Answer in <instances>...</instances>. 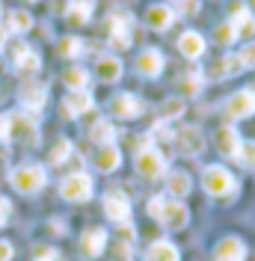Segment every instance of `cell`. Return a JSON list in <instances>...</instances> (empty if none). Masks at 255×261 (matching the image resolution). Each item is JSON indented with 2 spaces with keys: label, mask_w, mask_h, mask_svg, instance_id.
<instances>
[{
  "label": "cell",
  "mask_w": 255,
  "mask_h": 261,
  "mask_svg": "<svg viewBox=\"0 0 255 261\" xmlns=\"http://www.w3.org/2000/svg\"><path fill=\"white\" fill-rule=\"evenodd\" d=\"M45 184H48V172L39 163H24V166H18L15 172H12V187L24 196L39 193Z\"/></svg>",
  "instance_id": "6da1fadb"
},
{
  "label": "cell",
  "mask_w": 255,
  "mask_h": 261,
  "mask_svg": "<svg viewBox=\"0 0 255 261\" xmlns=\"http://www.w3.org/2000/svg\"><path fill=\"white\" fill-rule=\"evenodd\" d=\"M202 187L208 196H232L238 193V181L225 166H205L202 172Z\"/></svg>",
  "instance_id": "7a4b0ae2"
},
{
  "label": "cell",
  "mask_w": 255,
  "mask_h": 261,
  "mask_svg": "<svg viewBox=\"0 0 255 261\" xmlns=\"http://www.w3.org/2000/svg\"><path fill=\"white\" fill-rule=\"evenodd\" d=\"M92 193H95V184H92V175H86V172H71L60 184V196L65 202H86V199H92Z\"/></svg>",
  "instance_id": "3957f363"
},
{
  "label": "cell",
  "mask_w": 255,
  "mask_h": 261,
  "mask_svg": "<svg viewBox=\"0 0 255 261\" xmlns=\"http://www.w3.org/2000/svg\"><path fill=\"white\" fill-rule=\"evenodd\" d=\"M134 166H137V172H140L145 181H155V178H160V175L166 172V154L158 151V148H151V146H145V148L137 151Z\"/></svg>",
  "instance_id": "277c9868"
},
{
  "label": "cell",
  "mask_w": 255,
  "mask_h": 261,
  "mask_svg": "<svg viewBox=\"0 0 255 261\" xmlns=\"http://www.w3.org/2000/svg\"><path fill=\"white\" fill-rule=\"evenodd\" d=\"M172 143H175V148L181 154L196 158V154H202V148H205V137H202V130L196 128V125H184V128L172 137Z\"/></svg>",
  "instance_id": "5b68a950"
},
{
  "label": "cell",
  "mask_w": 255,
  "mask_h": 261,
  "mask_svg": "<svg viewBox=\"0 0 255 261\" xmlns=\"http://www.w3.org/2000/svg\"><path fill=\"white\" fill-rule=\"evenodd\" d=\"M6 140H15V143H36V119L33 113H12L9 116V137Z\"/></svg>",
  "instance_id": "8992f818"
},
{
  "label": "cell",
  "mask_w": 255,
  "mask_h": 261,
  "mask_svg": "<svg viewBox=\"0 0 255 261\" xmlns=\"http://www.w3.org/2000/svg\"><path fill=\"white\" fill-rule=\"evenodd\" d=\"M158 223L163 228H169V231H178V228H184L190 223V211H187V205H181V202H169L166 199V205H163V211H160Z\"/></svg>",
  "instance_id": "52a82bcc"
},
{
  "label": "cell",
  "mask_w": 255,
  "mask_h": 261,
  "mask_svg": "<svg viewBox=\"0 0 255 261\" xmlns=\"http://www.w3.org/2000/svg\"><path fill=\"white\" fill-rule=\"evenodd\" d=\"M104 214L116 226H131V202H128V196L116 193V190L107 193L104 196Z\"/></svg>",
  "instance_id": "ba28073f"
},
{
  "label": "cell",
  "mask_w": 255,
  "mask_h": 261,
  "mask_svg": "<svg viewBox=\"0 0 255 261\" xmlns=\"http://www.w3.org/2000/svg\"><path fill=\"white\" fill-rule=\"evenodd\" d=\"M18 98H21V104H24L27 113H39V110L45 107V101H48V89H45L42 83H36V81H27L24 86H21Z\"/></svg>",
  "instance_id": "9c48e42d"
},
{
  "label": "cell",
  "mask_w": 255,
  "mask_h": 261,
  "mask_svg": "<svg viewBox=\"0 0 255 261\" xmlns=\"http://www.w3.org/2000/svg\"><path fill=\"white\" fill-rule=\"evenodd\" d=\"M214 146H217V151H220L223 158H238L243 143H240V134L232 128V125H223V128L214 134Z\"/></svg>",
  "instance_id": "30bf717a"
},
{
  "label": "cell",
  "mask_w": 255,
  "mask_h": 261,
  "mask_svg": "<svg viewBox=\"0 0 255 261\" xmlns=\"http://www.w3.org/2000/svg\"><path fill=\"white\" fill-rule=\"evenodd\" d=\"M225 113H228V119H249L255 113V95L249 89L235 92L228 98V104H225Z\"/></svg>",
  "instance_id": "8fae6325"
},
{
  "label": "cell",
  "mask_w": 255,
  "mask_h": 261,
  "mask_svg": "<svg viewBox=\"0 0 255 261\" xmlns=\"http://www.w3.org/2000/svg\"><path fill=\"white\" fill-rule=\"evenodd\" d=\"M92 166L98 172H116L122 166V151L116 143H107V146H98V151L92 154Z\"/></svg>",
  "instance_id": "7c38bea8"
},
{
  "label": "cell",
  "mask_w": 255,
  "mask_h": 261,
  "mask_svg": "<svg viewBox=\"0 0 255 261\" xmlns=\"http://www.w3.org/2000/svg\"><path fill=\"white\" fill-rule=\"evenodd\" d=\"M104 246H107V231L104 228H86L83 231V238H80V249H83V255H89V258H98L101 252H104Z\"/></svg>",
  "instance_id": "4fadbf2b"
},
{
  "label": "cell",
  "mask_w": 255,
  "mask_h": 261,
  "mask_svg": "<svg viewBox=\"0 0 255 261\" xmlns=\"http://www.w3.org/2000/svg\"><path fill=\"white\" fill-rule=\"evenodd\" d=\"M175 21V9L172 6H163V3H155V6H148V12H145V24L151 27V30H169V24Z\"/></svg>",
  "instance_id": "5bb4252c"
},
{
  "label": "cell",
  "mask_w": 255,
  "mask_h": 261,
  "mask_svg": "<svg viewBox=\"0 0 255 261\" xmlns=\"http://www.w3.org/2000/svg\"><path fill=\"white\" fill-rule=\"evenodd\" d=\"M163 54H160L158 48H148L143 50L140 57H137V71L143 74V77H158L160 71H163Z\"/></svg>",
  "instance_id": "9a60e30c"
},
{
  "label": "cell",
  "mask_w": 255,
  "mask_h": 261,
  "mask_svg": "<svg viewBox=\"0 0 255 261\" xmlns=\"http://www.w3.org/2000/svg\"><path fill=\"white\" fill-rule=\"evenodd\" d=\"M113 113L119 119H137L143 113V101L137 95H131V92H122V95L113 98Z\"/></svg>",
  "instance_id": "2e32d148"
},
{
  "label": "cell",
  "mask_w": 255,
  "mask_h": 261,
  "mask_svg": "<svg viewBox=\"0 0 255 261\" xmlns=\"http://www.w3.org/2000/svg\"><path fill=\"white\" fill-rule=\"evenodd\" d=\"M232 24H235L238 36H246V39L255 36V15L243 6V3H235V9H232Z\"/></svg>",
  "instance_id": "e0dca14e"
},
{
  "label": "cell",
  "mask_w": 255,
  "mask_h": 261,
  "mask_svg": "<svg viewBox=\"0 0 255 261\" xmlns=\"http://www.w3.org/2000/svg\"><path fill=\"white\" fill-rule=\"evenodd\" d=\"M246 258V246L240 238H223L217 244V261H243Z\"/></svg>",
  "instance_id": "ac0fdd59"
},
{
  "label": "cell",
  "mask_w": 255,
  "mask_h": 261,
  "mask_svg": "<svg viewBox=\"0 0 255 261\" xmlns=\"http://www.w3.org/2000/svg\"><path fill=\"white\" fill-rule=\"evenodd\" d=\"M92 107H95V101H92V95H89V92H71V95L65 98V104H63L65 116H71V119L89 113Z\"/></svg>",
  "instance_id": "d6986e66"
},
{
  "label": "cell",
  "mask_w": 255,
  "mask_h": 261,
  "mask_svg": "<svg viewBox=\"0 0 255 261\" xmlns=\"http://www.w3.org/2000/svg\"><path fill=\"white\" fill-rule=\"evenodd\" d=\"M178 50H181L187 60H199V57L205 54V39H202L196 30H187L181 39H178Z\"/></svg>",
  "instance_id": "ffe728a7"
},
{
  "label": "cell",
  "mask_w": 255,
  "mask_h": 261,
  "mask_svg": "<svg viewBox=\"0 0 255 261\" xmlns=\"http://www.w3.org/2000/svg\"><path fill=\"white\" fill-rule=\"evenodd\" d=\"M122 71H125V65H122V60L119 57H101L95 65V77H101L104 83H113L122 77Z\"/></svg>",
  "instance_id": "44dd1931"
},
{
  "label": "cell",
  "mask_w": 255,
  "mask_h": 261,
  "mask_svg": "<svg viewBox=\"0 0 255 261\" xmlns=\"http://www.w3.org/2000/svg\"><path fill=\"white\" fill-rule=\"evenodd\" d=\"M89 18H92V0H71V3H68L65 21H68L71 27H83Z\"/></svg>",
  "instance_id": "7402d4cb"
},
{
  "label": "cell",
  "mask_w": 255,
  "mask_h": 261,
  "mask_svg": "<svg viewBox=\"0 0 255 261\" xmlns=\"http://www.w3.org/2000/svg\"><path fill=\"white\" fill-rule=\"evenodd\" d=\"M145 261H181V255H178L175 244H169V241H155V244L148 246V252H145Z\"/></svg>",
  "instance_id": "603a6c76"
},
{
  "label": "cell",
  "mask_w": 255,
  "mask_h": 261,
  "mask_svg": "<svg viewBox=\"0 0 255 261\" xmlns=\"http://www.w3.org/2000/svg\"><path fill=\"white\" fill-rule=\"evenodd\" d=\"M190 187H193V181H190L187 172H169V175H166V193L175 196V199L187 196L190 193Z\"/></svg>",
  "instance_id": "cb8c5ba5"
},
{
  "label": "cell",
  "mask_w": 255,
  "mask_h": 261,
  "mask_svg": "<svg viewBox=\"0 0 255 261\" xmlns=\"http://www.w3.org/2000/svg\"><path fill=\"white\" fill-rule=\"evenodd\" d=\"M110 39L116 50H125L131 45V33H128V21L125 18H110Z\"/></svg>",
  "instance_id": "d4e9b609"
},
{
  "label": "cell",
  "mask_w": 255,
  "mask_h": 261,
  "mask_svg": "<svg viewBox=\"0 0 255 261\" xmlns=\"http://www.w3.org/2000/svg\"><path fill=\"white\" fill-rule=\"evenodd\" d=\"M89 71L86 68H80V65H74V68H68L65 71V86L71 89V92H86V86H89Z\"/></svg>",
  "instance_id": "484cf974"
},
{
  "label": "cell",
  "mask_w": 255,
  "mask_h": 261,
  "mask_svg": "<svg viewBox=\"0 0 255 261\" xmlns=\"http://www.w3.org/2000/svg\"><path fill=\"white\" fill-rule=\"evenodd\" d=\"M240 68H243V60H240V54H228L223 63L214 68V77H217V81H223V77H232V74H238Z\"/></svg>",
  "instance_id": "4316f807"
},
{
  "label": "cell",
  "mask_w": 255,
  "mask_h": 261,
  "mask_svg": "<svg viewBox=\"0 0 255 261\" xmlns=\"http://www.w3.org/2000/svg\"><path fill=\"white\" fill-rule=\"evenodd\" d=\"M6 30H9V33H27V30H33V15H30V12H24V9L9 12Z\"/></svg>",
  "instance_id": "83f0119b"
},
{
  "label": "cell",
  "mask_w": 255,
  "mask_h": 261,
  "mask_svg": "<svg viewBox=\"0 0 255 261\" xmlns=\"http://www.w3.org/2000/svg\"><path fill=\"white\" fill-rule=\"evenodd\" d=\"M89 137L95 140L98 146H107V143H113V140H116V128H113L110 122H95V125H92V130H89Z\"/></svg>",
  "instance_id": "f1b7e54d"
},
{
  "label": "cell",
  "mask_w": 255,
  "mask_h": 261,
  "mask_svg": "<svg viewBox=\"0 0 255 261\" xmlns=\"http://www.w3.org/2000/svg\"><path fill=\"white\" fill-rule=\"evenodd\" d=\"M240 36L238 30H235V24L232 21H225V24H220L217 30H214V42H220V45H232V42H238Z\"/></svg>",
  "instance_id": "f546056e"
},
{
  "label": "cell",
  "mask_w": 255,
  "mask_h": 261,
  "mask_svg": "<svg viewBox=\"0 0 255 261\" xmlns=\"http://www.w3.org/2000/svg\"><path fill=\"white\" fill-rule=\"evenodd\" d=\"M39 65H42V60H39V54H36V50H30V54H27V57H24L21 63H15V71H18V74H24V77H27V74H36V71H39Z\"/></svg>",
  "instance_id": "4dcf8cb0"
},
{
  "label": "cell",
  "mask_w": 255,
  "mask_h": 261,
  "mask_svg": "<svg viewBox=\"0 0 255 261\" xmlns=\"http://www.w3.org/2000/svg\"><path fill=\"white\" fill-rule=\"evenodd\" d=\"M184 107H187V104H184L181 98H169V101L163 104V110H160V119H163V122H169V119H178V116L184 113Z\"/></svg>",
  "instance_id": "1f68e13d"
},
{
  "label": "cell",
  "mask_w": 255,
  "mask_h": 261,
  "mask_svg": "<svg viewBox=\"0 0 255 261\" xmlns=\"http://www.w3.org/2000/svg\"><path fill=\"white\" fill-rule=\"evenodd\" d=\"M68 154H71V143H68V140H60V143H57V146L50 148V166H60V163L65 161V158H68Z\"/></svg>",
  "instance_id": "d6a6232c"
},
{
  "label": "cell",
  "mask_w": 255,
  "mask_h": 261,
  "mask_svg": "<svg viewBox=\"0 0 255 261\" xmlns=\"http://www.w3.org/2000/svg\"><path fill=\"white\" fill-rule=\"evenodd\" d=\"M80 50H83V42H80V39H74V36L60 39V54H63V57H80Z\"/></svg>",
  "instance_id": "836d02e7"
},
{
  "label": "cell",
  "mask_w": 255,
  "mask_h": 261,
  "mask_svg": "<svg viewBox=\"0 0 255 261\" xmlns=\"http://www.w3.org/2000/svg\"><path fill=\"white\" fill-rule=\"evenodd\" d=\"M30 50H33V48L27 45V42H15V45H9V60H12V65L21 63V60H24Z\"/></svg>",
  "instance_id": "e575fe53"
},
{
  "label": "cell",
  "mask_w": 255,
  "mask_h": 261,
  "mask_svg": "<svg viewBox=\"0 0 255 261\" xmlns=\"http://www.w3.org/2000/svg\"><path fill=\"white\" fill-rule=\"evenodd\" d=\"M238 161H243L246 166H252V163H255V146H252V143H246V146H240V154H238Z\"/></svg>",
  "instance_id": "d590c367"
},
{
  "label": "cell",
  "mask_w": 255,
  "mask_h": 261,
  "mask_svg": "<svg viewBox=\"0 0 255 261\" xmlns=\"http://www.w3.org/2000/svg\"><path fill=\"white\" fill-rule=\"evenodd\" d=\"M240 60H243V68H255V42L240 50Z\"/></svg>",
  "instance_id": "8d00e7d4"
},
{
  "label": "cell",
  "mask_w": 255,
  "mask_h": 261,
  "mask_svg": "<svg viewBox=\"0 0 255 261\" xmlns=\"http://www.w3.org/2000/svg\"><path fill=\"white\" fill-rule=\"evenodd\" d=\"M36 261H60V255H57V249H50V246H39V249H36Z\"/></svg>",
  "instance_id": "74e56055"
},
{
  "label": "cell",
  "mask_w": 255,
  "mask_h": 261,
  "mask_svg": "<svg viewBox=\"0 0 255 261\" xmlns=\"http://www.w3.org/2000/svg\"><path fill=\"white\" fill-rule=\"evenodd\" d=\"M163 205H166V199H163V196H155V199L148 202V214H151V217L158 220V217H160V211H163Z\"/></svg>",
  "instance_id": "f35d334b"
},
{
  "label": "cell",
  "mask_w": 255,
  "mask_h": 261,
  "mask_svg": "<svg viewBox=\"0 0 255 261\" xmlns=\"http://www.w3.org/2000/svg\"><path fill=\"white\" fill-rule=\"evenodd\" d=\"M9 214H12V205H9V199H3V196H0V228L9 223Z\"/></svg>",
  "instance_id": "ab89813d"
},
{
  "label": "cell",
  "mask_w": 255,
  "mask_h": 261,
  "mask_svg": "<svg viewBox=\"0 0 255 261\" xmlns=\"http://www.w3.org/2000/svg\"><path fill=\"white\" fill-rule=\"evenodd\" d=\"M12 255H15L12 244L9 241H0V261H12Z\"/></svg>",
  "instance_id": "60d3db41"
},
{
  "label": "cell",
  "mask_w": 255,
  "mask_h": 261,
  "mask_svg": "<svg viewBox=\"0 0 255 261\" xmlns=\"http://www.w3.org/2000/svg\"><path fill=\"white\" fill-rule=\"evenodd\" d=\"M181 12L184 15H196L199 12V0H181Z\"/></svg>",
  "instance_id": "b9f144b4"
},
{
  "label": "cell",
  "mask_w": 255,
  "mask_h": 261,
  "mask_svg": "<svg viewBox=\"0 0 255 261\" xmlns=\"http://www.w3.org/2000/svg\"><path fill=\"white\" fill-rule=\"evenodd\" d=\"M9 137V116H0V140Z\"/></svg>",
  "instance_id": "7bdbcfd3"
},
{
  "label": "cell",
  "mask_w": 255,
  "mask_h": 261,
  "mask_svg": "<svg viewBox=\"0 0 255 261\" xmlns=\"http://www.w3.org/2000/svg\"><path fill=\"white\" fill-rule=\"evenodd\" d=\"M249 92H252V95H255V86H252V89H249Z\"/></svg>",
  "instance_id": "ee69618b"
},
{
  "label": "cell",
  "mask_w": 255,
  "mask_h": 261,
  "mask_svg": "<svg viewBox=\"0 0 255 261\" xmlns=\"http://www.w3.org/2000/svg\"><path fill=\"white\" fill-rule=\"evenodd\" d=\"M252 6H255V0H252Z\"/></svg>",
  "instance_id": "f6af8a7d"
},
{
  "label": "cell",
  "mask_w": 255,
  "mask_h": 261,
  "mask_svg": "<svg viewBox=\"0 0 255 261\" xmlns=\"http://www.w3.org/2000/svg\"><path fill=\"white\" fill-rule=\"evenodd\" d=\"M27 3H30V0H27Z\"/></svg>",
  "instance_id": "bcb514c9"
}]
</instances>
